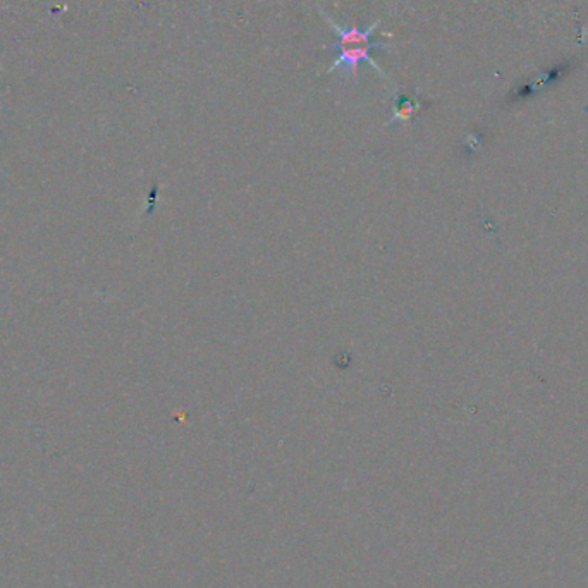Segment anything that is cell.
Returning a JSON list of instances; mask_svg holds the SVG:
<instances>
[{"instance_id": "1", "label": "cell", "mask_w": 588, "mask_h": 588, "mask_svg": "<svg viewBox=\"0 0 588 588\" xmlns=\"http://www.w3.org/2000/svg\"><path fill=\"white\" fill-rule=\"evenodd\" d=\"M320 16L327 21V24L331 26V30L334 31L336 42L332 45V50L337 52V59L331 64L327 71L324 74H331L334 71H343L344 76L358 78V67L361 62H368L372 66V69L377 71L380 76L386 78V73L379 67V64L372 59L370 52L372 50L383 49V50H394L396 45L392 43H382V42H372V35L377 31V28L382 23V19L374 21L368 28H358V26H349L343 28L336 23L332 17H329L327 14L322 9H318Z\"/></svg>"}]
</instances>
